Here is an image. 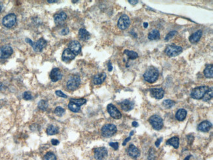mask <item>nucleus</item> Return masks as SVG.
Segmentation results:
<instances>
[{"label": "nucleus", "mask_w": 213, "mask_h": 160, "mask_svg": "<svg viewBox=\"0 0 213 160\" xmlns=\"http://www.w3.org/2000/svg\"><path fill=\"white\" fill-rule=\"evenodd\" d=\"M106 78V74L105 73H100L96 75L93 78V83L95 85H100L105 81Z\"/></svg>", "instance_id": "obj_21"}, {"label": "nucleus", "mask_w": 213, "mask_h": 160, "mask_svg": "<svg viewBox=\"0 0 213 160\" xmlns=\"http://www.w3.org/2000/svg\"><path fill=\"white\" fill-rule=\"evenodd\" d=\"M162 139H163V138H158V139H157V140L156 142V147H159V146L160 143H161V141H162Z\"/></svg>", "instance_id": "obj_44"}, {"label": "nucleus", "mask_w": 213, "mask_h": 160, "mask_svg": "<svg viewBox=\"0 0 213 160\" xmlns=\"http://www.w3.org/2000/svg\"><path fill=\"white\" fill-rule=\"evenodd\" d=\"M124 54L126 55V57H128V59L129 60H134L136 58L138 57V55L137 53L133 51H129V50H125Z\"/></svg>", "instance_id": "obj_29"}, {"label": "nucleus", "mask_w": 213, "mask_h": 160, "mask_svg": "<svg viewBox=\"0 0 213 160\" xmlns=\"http://www.w3.org/2000/svg\"><path fill=\"white\" fill-rule=\"evenodd\" d=\"M69 32H70V31H69V29L68 28H64V29L62 30L61 34L65 36V35H67L68 33H69Z\"/></svg>", "instance_id": "obj_42"}, {"label": "nucleus", "mask_w": 213, "mask_h": 160, "mask_svg": "<svg viewBox=\"0 0 213 160\" xmlns=\"http://www.w3.org/2000/svg\"><path fill=\"white\" fill-rule=\"evenodd\" d=\"M143 25H144V27L145 28H147L148 26V24L147 23H144L143 24Z\"/></svg>", "instance_id": "obj_49"}, {"label": "nucleus", "mask_w": 213, "mask_h": 160, "mask_svg": "<svg viewBox=\"0 0 213 160\" xmlns=\"http://www.w3.org/2000/svg\"><path fill=\"white\" fill-rule=\"evenodd\" d=\"M130 138H131V137H128L127 138H126V139L125 140V141H124V142H123V146H125V144H126V143H127V142H129V140H130Z\"/></svg>", "instance_id": "obj_46"}, {"label": "nucleus", "mask_w": 213, "mask_h": 160, "mask_svg": "<svg viewBox=\"0 0 213 160\" xmlns=\"http://www.w3.org/2000/svg\"><path fill=\"white\" fill-rule=\"evenodd\" d=\"M59 143H60L59 141H58V140H57V139H52V140H51V143H52V145H54V146L58 145V144H59Z\"/></svg>", "instance_id": "obj_43"}, {"label": "nucleus", "mask_w": 213, "mask_h": 160, "mask_svg": "<svg viewBox=\"0 0 213 160\" xmlns=\"http://www.w3.org/2000/svg\"><path fill=\"white\" fill-rule=\"evenodd\" d=\"M166 144L173 146L174 148L177 149L179 146V138L178 137H174L169 139L166 143Z\"/></svg>", "instance_id": "obj_26"}, {"label": "nucleus", "mask_w": 213, "mask_h": 160, "mask_svg": "<svg viewBox=\"0 0 213 160\" xmlns=\"http://www.w3.org/2000/svg\"><path fill=\"white\" fill-rule=\"evenodd\" d=\"M212 87L209 89V90L206 92L204 97H203V100L204 101H209L212 98Z\"/></svg>", "instance_id": "obj_33"}, {"label": "nucleus", "mask_w": 213, "mask_h": 160, "mask_svg": "<svg viewBox=\"0 0 213 160\" xmlns=\"http://www.w3.org/2000/svg\"><path fill=\"white\" fill-rule=\"evenodd\" d=\"M76 57V55L71 51L68 48L65 49L63 51V55H62V60L64 62H70V61L73 60Z\"/></svg>", "instance_id": "obj_16"}, {"label": "nucleus", "mask_w": 213, "mask_h": 160, "mask_svg": "<svg viewBox=\"0 0 213 160\" xmlns=\"http://www.w3.org/2000/svg\"><path fill=\"white\" fill-rule=\"evenodd\" d=\"M78 36L80 39L83 40V41H86V40L89 39L91 37L90 33L87 32L85 28H81L79 30Z\"/></svg>", "instance_id": "obj_23"}, {"label": "nucleus", "mask_w": 213, "mask_h": 160, "mask_svg": "<svg viewBox=\"0 0 213 160\" xmlns=\"http://www.w3.org/2000/svg\"><path fill=\"white\" fill-rule=\"evenodd\" d=\"M32 95L31 94L30 92L29 91H26L24 92V93L23 94V98L24 100H30L32 99Z\"/></svg>", "instance_id": "obj_37"}, {"label": "nucleus", "mask_w": 213, "mask_h": 160, "mask_svg": "<svg viewBox=\"0 0 213 160\" xmlns=\"http://www.w3.org/2000/svg\"><path fill=\"white\" fill-rule=\"evenodd\" d=\"M209 87L207 86H200L193 89L191 93V97L197 100H199L204 97L206 92L209 90Z\"/></svg>", "instance_id": "obj_4"}, {"label": "nucleus", "mask_w": 213, "mask_h": 160, "mask_svg": "<svg viewBox=\"0 0 213 160\" xmlns=\"http://www.w3.org/2000/svg\"><path fill=\"white\" fill-rule=\"evenodd\" d=\"M150 124L156 130H161L163 127V121L161 117L157 115H153L149 119Z\"/></svg>", "instance_id": "obj_7"}, {"label": "nucleus", "mask_w": 213, "mask_h": 160, "mask_svg": "<svg viewBox=\"0 0 213 160\" xmlns=\"http://www.w3.org/2000/svg\"><path fill=\"white\" fill-rule=\"evenodd\" d=\"M203 34V32L201 30H198V31L196 32L195 33H193V34H191L190 36V37L189 38V40L190 41L191 43V44H196V43H197L199 39L201 38Z\"/></svg>", "instance_id": "obj_22"}, {"label": "nucleus", "mask_w": 213, "mask_h": 160, "mask_svg": "<svg viewBox=\"0 0 213 160\" xmlns=\"http://www.w3.org/2000/svg\"><path fill=\"white\" fill-rule=\"evenodd\" d=\"M150 95L156 99H161L164 97L165 91L162 88H152L150 89Z\"/></svg>", "instance_id": "obj_15"}, {"label": "nucleus", "mask_w": 213, "mask_h": 160, "mask_svg": "<svg viewBox=\"0 0 213 160\" xmlns=\"http://www.w3.org/2000/svg\"><path fill=\"white\" fill-rule=\"evenodd\" d=\"M45 160H57L56 156L52 152H49L45 156Z\"/></svg>", "instance_id": "obj_36"}, {"label": "nucleus", "mask_w": 213, "mask_h": 160, "mask_svg": "<svg viewBox=\"0 0 213 160\" xmlns=\"http://www.w3.org/2000/svg\"><path fill=\"white\" fill-rule=\"evenodd\" d=\"M120 104H121V107L122 110H124L125 112H129L130 111V110H132L134 106V103L132 102V101L129 99L123 100Z\"/></svg>", "instance_id": "obj_19"}, {"label": "nucleus", "mask_w": 213, "mask_h": 160, "mask_svg": "<svg viewBox=\"0 0 213 160\" xmlns=\"http://www.w3.org/2000/svg\"><path fill=\"white\" fill-rule=\"evenodd\" d=\"M132 125L134 127H137L138 126V124L137 121H133V122H132Z\"/></svg>", "instance_id": "obj_47"}, {"label": "nucleus", "mask_w": 213, "mask_h": 160, "mask_svg": "<svg viewBox=\"0 0 213 160\" xmlns=\"http://www.w3.org/2000/svg\"><path fill=\"white\" fill-rule=\"evenodd\" d=\"M50 79L52 82H57L63 78V73H62L59 68H53L50 73Z\"/></svg>", "instance_id": "obj_14"}, {"label": "nucleus", "mask_w": 213, "mask_h": 160, "mask_svg": "<svg viewBox=\"0 0 213 160\" xmlns=\"http://www.w3.org/2000/svg\"><path fill=\"white\" fill-rule=\"evenodd\" d=\"M131 24V20L126 15H122L118 22V26L119 29L124 30L127 29Z\"/></svg>", "instance_id": "obj_9"}, {"label": "nucleus", "mask_w": 213, "mask_h": 160, "mask_svg": "<svg viewBox=\"0 0 213 160\" xmlns=\"http://www.w3.org/2000/svg\"><path fill=\"white\" fill-rule=\"evenodd\" d=\"M67 18V15L64 12H60L54 15V20L57 25H62L65 22Z\"/></svg>", "instance_id": "obj_17"}, {"label": "nucleus", "mask_w": 213, "mask_h": 160, "mask_svg": "<svg viewBox=\"0 0 213 160\" xmlns=\"http://www.w3.org/2000/svg\"><path fill=\"white\" fill-rule=\"evenodd\" d=\"M58 127L53 125H49L47 129V134L49 135H54L58 133Z\"/></svg>", "instance_id": "obj_28"}, {"label": "nucleus", "mask_w": 213, "mask_h": 160, "mask_svg": "<svg viewBox=\"0 0 213 160\" xmlns=\"http://www.w3.org/2000/svg\"><path fill=\"white\" fill-rule=\"evenodd\" d=\"M159 77V72L157 68L155 67H150L146 72L144 74V79L145 81H148V83L152 84L157 81Z\"/></svg>", "instance_id": "obj_1"}, {"label": "nucleus", "mask_w": 213, "mask_h": 160, "mask_svg": "<svg viewBox=\"0 0 213 160\" xmlns=\"http://www.w3.org/2000/svg\"><path fill=\"white\" fill-rule=\"evenodd\" d=\"M13 50L11 46L8 45H5L0 47V58L1 59H5L7 58L13 54Z\"/></svg>", "instance_id": "obj_10"}, {"label": "nucleus", "mask_w": 213, "mask_h": 160, "mask_svg": "<svg viewBox=\"0 0 213 160\" xmlns=\"http://www.w3.org/2000/svg\"><path fill=\"white\" fill-rule=\"evenodd\" d=\"M47 1L49 3H53V2H57V1H56V0H48Z\"/></svg>", "instance_id": "obj_50"}, {"label": "nucleus", "mask_w": 213, "mask_h": 160, "mask_svg": "<svg viewBox=\"0 0 213 160\" xmlns=\"http://www.w3.org/2000/svg\"><path fill=\"white\" fill-rule=\"evenodd\" d=\"M108 71L109 72H111L113 69V67L112 66V63H111L110 62L108 64Z\"/></svg>", "instance_id": "obj_45"}, {"label": "nucleus", "mask_w": 213, "mask_h": 160, "mask_svg": "<svg viewBox=\"0 0 213 160\" xmlns=\"http://www.w3.org/2000/svg\"><path fill=\"white\" fill-rule=\"evenodd\" d=\"M175 104V103L173 100H165L162 103L163 106L166 109L171 108L172 106H174Z\"/></svg>", "instance_id": "obj_31"}, {"label": "nucleus", "mask_w": 213, "mask_h": 160, "mask_svg": "<svg viewBox=\"0 0 213 160\" xmlns=\"http://www.w3.org/2000/svg\"><path fill=\"white\" fill-rule=\"evenodd\" d=\"M204 74L206 78H212L213 77V66L212 65H207L204 70Z\"/></svg>", "instance_id": "obj_27"}, {"label": "nucleus", "mask_w": 213, "mask_h": 160, "mask_svg": "<svg viewBox=\"0 0 213 160\" xmlns=\"http://www.w3.org/2000/svg\"><path fill=\"white\" fill-rule=\"evenodd\" d=\"M25 40L26 42L32 46L33 50L36 52H41L43 50V49H44L46 47V45H47V41L44 38H40L38 41L35 43L33 42L29 38H26Z\"/></svg>", "instance_id": "obj_2"}, {"label": "nucleus", "mask_w": 213, "mask_h": 160, "mask_svg": "<svg viewBox=\"0 0 213 160\" xmlns=\"http://www.w3.org/2000/svg\"><path fill=\"white\" fill-rule=\"evenodd\" d=\"M190 157H191V156H187V157H186V158L184 159V160H189V159H190Z\"/></svg>", "instance_id": "obj_51"}, {"label": "nucleus", "mask_w": 213, "mask_h": 160, "mask_svg": "<svg viewBox=\"0 0 213 160\" xmlns=\"http://www.w3.org/2000/svg\"><path fill=\"white\" fill-rule=\"evenodd\" d=\"M4 26L8 28L13 27L17 23V16L13 13H10L4 17L2 20Z\"/></svg>", "instance_id": "obj_8"}, {"label": "nucleus", "mask_w": 213, "mask_h": 160, "mask_svg": "<svg viewBox=\"0 0 213 160\" xmlns=\"http://www.w3.org/2000/svg\"><path fill=\"white\" fill-rule=\"evenodd\" d=\"M212 127V124L209 121H204L201 123L197 127V129L201 132H208Z\"/></svg>", "instance_id": "obj_20"}, {"label": "nucleus", "mask_w": 213, "mask_h": 160, "mask_svg": "<svg viewBox=\"0 0 213 160\" xmlns=\"http://www.w3.org/2000/svg\"><path fill=\"white\" fill-rule=\"evenodd\" d=\"M70 101L76 104L77 105H78L79 106H81L87 103V100L85 99V98H78V99H76V98H72V99H70Z\"/></svg>", "instance_id": "obj_32"}, {"label": "nucleus", "mask_w": 213, "mask_h": 160, "mask_svg": "<svg viewBox=\"0 0 213 160\" xmlns=\"http://www.w3.org/2000/svg\"><path fill=\"white\" fill-rule=\"evenodd\" d=\"M177 31H171V32H170L168 33V34L166 36V37H165V41H169V40H170L171 38H173V37H174L176 34H177Z\"/></svg>", "instance_id": "obj_38"}, {"label": "nucleus", "mask_w": 213, "mask_h": 160, "mask_svg": "<svg viewBox=\"0 0 213 160\" xmlns=\"http://www.w3.org/2000/svg\"><path fill=\"white\" fill-rule=\"evenodd\" d=\"M102 135L104 137H111L117 132V127L113 124H106L102 128Z\"/></svg>", "instance_id": "obj_5"}, {"label": "nucleus", "mask_w": 213, "mask_h": 160, "mask_svg": "<svg viewBox=\"0 0 213 160\" xmlns=\"http://www.w3.org/2000/svg\"><path fill=\"white\" fill-rule=\"evenodd\" d=\"M68 108L70 111L73 112H78L80 110V106L77 105V104L74 103L70 101V103L68 104Z\"/></svg>", "instance_id": "obj_30"}, {"label": "nucleus", "mask_w": 213, "mask_h": 160, "mask_svg": "<svg viewBox=\"0 0 213 160\" xmlns=\"http://www.w3.org/2000/svg\"><path fill=\"white\" fill-rule=\"evenodd\" d=\"M160 38V33L159 30L153 29L148 33V39L150 40H157Z\"/></svg>", "instance_id": "obj_25"}, {"label": "nucleus", "mask_w": 213, "mask_h": 160, "mask_svg": "<svg viewBox=\"0 0 213 160\" xmlns=\"http://www.w3.org/2000/svg\"><path fill=\"white\" fill-rule=\"evenodd\" d=\"M65 113V110L60 106H58L55 110V113L58 117L63 116Z\"/></svg>", "instance_id": "obj_35"}, {"label": "nucleus", "mask_w": 213, "mask_h": 160, "mask_svg": "<svg viewBox=\"0 0 213 160\" xmlns=\"http://www.w3.org/2000/svg\"><path fill=\"white\" fill-rule=\"evenodd\" d=\"M81 83V79L78 75L71 76L67 81V88L70 91H75L79 87Z\"/></svg>", "instance_id": "obj_3"}, {"label": "nucleus", "mask_w": 213, "mask_h": 160, "mask_svg": "<svg viewBox=\"0 0 213 160\" xmlns=\"http://www.w3.org/2000/svg\"><path fill=\"white\" fill-rule=\"evenodd\" d=\"M109 144H110V146L111 147H112L115 150H117L119 148V143H110Z\"/></svg>", "instance_id": "obj_41"}, {"label": "nucleus", "mask_w": 213, "mask_h": 160, "mask_svg": "<svg viewBox=\"0 0 213 160\" xmlns=\"http://www.w3.org/2000/svg\"><path fill=\"white\" fill-rule=\"evenodd\" d=\"M182 52V48L180 46L170 45L166 47L165 50V54L169 57H176Z\"/></svg>", "instance_id": "obj_6"}, {"label": "nucleus", "mask_w": 213, "mask_h": 160, "mask_svg": "<svg viewBox=\"0 0 213 160\" xmlns=\"http://www.w3.org/2000/svg\"><path fill=\"white\" fill-rule=\"evenodd\" d=\"M187 112L184 109H179L176 113V118L179 121H182L186 118Z\"/></svg>", "instance_id": "obj_24"}, {"label": "nucleus", "mask_w": 213, "mask_h": 160, "mask_svg": "<svg viewBox=\"0 0 213 160\" xmlns=\"http://www.w3.org/2000/svg\"><path fill=\"white\" fill-rule=\"evenodd\" d=\"M127 153L132 158H137L140 156V152L138 148L136 147L133 144H131L127 149Z\"/></svg>", "instance_id": "obj_18"}, {"label": "nucleus", "mask_w": 213, "mask_h": 160, "mask_svg": "<svg viewBox=\"0 0 213 160\" xmlns=\"http://www.w3.org/2000/svg\"><path fill=\"white\" fill-rule=\"evenodd\" d=\"M95 158L97 160H103L108 156V150L104 147H100L94 150Z\"/></svg>", "instance_id": "obj_12"}, {"label": "nucleus", "mask_w": 213, "mask_h": 160, "mask_svg": "<svg viewBox=\"0 0 213 160\" xmlns=\"http://www.w3.org/2000/svg\"><path fill=\"white\" fill-rule=\"evenodd\" d=\"M1 5H0V12H1Z\"/></svg>", "instance_id": "obj_52"}, {"label": "nucleus", "mask_w": 213, "mask_h": 160, "mask_svg": "<svg viewBox=\"0 0 213 160\" xmlns=\"http://www.w3.org/2000/svg\"><path fill=\"white\" fill-rule=\"evenodd\" d=\"M38 108L40 110H42V111H45L48 108V104L45 100H40L38 103Z\"/></svg>", "instance_id": "obj_34"}, {"label": "nucleus", "mask_w": 213, "mask_h": 160, "mask_svg": "<svg viewBox=\"0 0 213 160\" xmlns=\"http://www.w3.org/2000/svg\"><path fill=\"white\" fill-rule=\"evenodd\" d=\"M155 157V152H154L153 148H150L149 152V156H148V159L150 160H153Z\"/></svg>", "instance_id": "obj_39"}, {"label": "nucleus", "mask_w": 213, "mask_h": 160, "mask_svg": "<svg viewBox=\"0 0 213 160\" xmlns=\"http://www.w3.org/2000/svg\"><path fill=\"white\" fill-rule=\"evenodd\" d=\"M55 94H56L57 96L59 97L64 98H66L68 97L67 95L64 94L63 92H62L61 91H55Z\"/></svg>", "instance_id": "obj_40"}, {"label": "nucleus", "mask_w": 213, "mask_h": 160, "mask_svg": "<svg viewBox=\"0 0 213 160\" xmlns=\"http://www.w3.org/2000/svg\"><path fill=\"white\" fill-rule=\"evenodd\" d=\"M129 2H130V4L132 5H136L138 3V1H132V0H129Z\"/></svg>", "instance_id": "obj_48"}, {"label": "nucleus", "mask_w": 213, "mask_h": 160, "mask_svg": "<svg viewBox=\"0 0 213 160\" xmlns=\"http://www.w3.org/2000/svg\"><path fill=\"white\" fill-rule=\"evenodd\" d=\"M68 49L76 56V55L81 53V45L79 44V41L74 40V41H71L69 44Z\"/></svg>", "instance_id": "obj_13"}, {"label": "nucleus", "mask_w": 213, "mask_h": 160, "mask_svg": "<svg viewBox=\"0 0 213 160\" xmlns=\"http://www.w3.org/2000/svg\"><path fill=\"white\" fill-rule=\"evenodd\" d=\"M107 110L109 114L112 118L119 119L121 118V113L119 112V110L112 104H110L107 106Z\"/></svg>", "instance_id": "obj_11"}]
</instances>
